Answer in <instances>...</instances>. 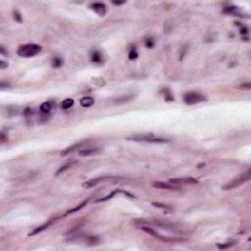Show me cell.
Here are the masks:
<instances>
[{"instance_id":"obj_1","label":"cell","mask_w":251,"mask_h":251,"mask_svg":"<svg viewBox=\"0 0 251 251\" xmlns=\"http://www.w3.org/2000/svg\"><path fill=\"white\" fill-rule=\"evenodd\" d=\"M126 139L131 140V141L137 142H149V143H166L170 142L169 139L163 138V137L155 136L152 133H141V134H133V136H127Z\"/></svg>"},{"instance_id":"obj_2","label":"cell","mask_w":251,"mask_h":251,"mask_svg":"<svg viewBox=\"0 0 251 251\" xmlns=\"http://www.w3.org/2000/svg\"><path fill=\"white\" fill-rule=\"evenodd\" d=\"M40 51H41L40 45L35 44V43H27V44L21 45V46L18 48L17 54L19 55L20 57L30 58V57H33V56H35V55H38Z\"/></svg>"},{"instance_id":"obj_3","label":"cell","mask_w":251,"mask_h":251,"mask_svg":"<svg viewBox=\"0 0 251 251\" xmlns=\"http://www.w3.org/2000/svg\"><path fill=\"white\" fill-rule=\"evenodd\" d=\"M182 99L185 101V103L188 104V105H193V104L204 102V101L207 100V98L203 95V94H201L199 92H195V91L186 92L185 95H183Z\"/></svg>"},{"instance_id":"obj_4","label":"cell","mask_w":251,"mask_h":251,"mask_svg":"<svg viewBox=\"0 0 251 251\" xmlns=\"http://www.w3.org/2000/svg\"><path fill=\"white\" fill-rule=\"evenodd\" d=\"M249 180H250V171H248L246 174H243L242 176H240V177H237V179L231 180V182L226 183V185L223 186V189H224V190H229V189L237 188L239 185H242V183L248 182Z\"/></svg>"},{"instance_id":"obj_5","label":"cell","mask_w":251,"mask_h":251,"mask_svg":"<svg viewBox=\"0 0 251 251\" xmlns=\"http://www.w3.org/2000/svg\"><path fill=\"white\" fill-rule=\"evenodd\" d=\"M115 177H95V179H91V180H87L85 182L82 183V186L84 188H91L93 186L97 185L98 183L102 182H105V180H113Z\"/></svg>"},{"instance_id":"obj_6","label":"cell","mask_w":251,"mask_h":251,"mask_svg":"<svg viewBox=\"0 0 251 251\" xmlns=\"http://www.w3.org/2000/svg\"><path fill=\"white\" fill-rule=\"evenodd\" d=\"M140 229H142L143 232H145L146 234H148L149 235H152L153 237L155 238H158V239H160L162 241H165V242H171V241H175V239H170V238H167L165 237H162L161 234H159L157 232L154 231L152 228H149V226H140Z\"/></svg>"},{"instance_id":"obj_7","label":"cell","mask_w":251,"mask_h":251,"mask_svg":"<svg viewBox=\"0 0 251 251\" xmlns=\"http://www.w3.org/2000/svg\"><path fill=\"white\" fill-rule=\"evenodd\" d=\"M170 182L175 185H195L198 183V180L193 177H177V179H170Z\"/></svg>"},{"instance_id":"obj_8","label":"cell","mask_w":251,"mask_h":251,"mask_svg":"<svg viewBox=\"0 0 251 251\" xmlns=\"http://www.w3.org/2000/svg\"><path fill=\"white\" fill-rule=\"evenodd\" d=\"M56 221H57V219H51V220H49V221L46 222L45 224L38 226V228H35V229H32V231L29 234V235H30V237H32V235H35V234H39V232H43L44 229H46L47 228H49V226H50L52 224H53L54 222H56Z\"/></svg>"},{"instance_id":"obj_9","label":"cell","mask_w":251,"mask_h":251,"mask_svg":"<svg viewBox=\"0 0 251 251\" xmlns=\"http://www.w3.org/2000/svg\"><path fill=\"white\" fill-rule=\"evenodd\" d=\"M91 9H92L96 14H98L99 16H104V15L106 14V6L104 3H100V2L93 3V4L91 5Z\"/></svg>"},{"instance_id":"obj_10","label":"cell","mask_w":251,"mask_h":251,"mask_svg":"<svg viewBox=\"0 0 251 251\" xmlns=\"http://www.w3.org/2000/svg\"><path fill=\"white\" fill-rule=\"evenodd\" d=\"M100 152H101L100 148H85V149H82L79 152V155L82 156V157H87V156L98 154Z\"/></svg>"},{"instance_id":"obj_11","label":"cell","mask_w":251,"mask_h":251,"mask_svg":"<svg viewBox=\"0 0 251 251\" xmlns=\"http://www.w3.org/2000/svg\"><path fill=\"white\" fill-rule=\"evenodd\" d=\"M152 186L155 188L167 189V190H175V189H177V188H175V186L168 185V183H165V182H157V180L152 182Z\"/></svg>"},{"instance_id":"obj_12","label":"cell","mask_w":251,"mask_h":251,"mask_svg":"<svg viewBox=\"0 0 251 251\" xmlns=\"http://www.w3.org/2000/svg\"><path fill=\"white\" fill-rule=\"evenodd\" d=\"M94 98H92V97L90 96H84L82 97V98L81 99V101H79V103H81V105L82 107H84V108H88V107H91L94 104Z\"/></svg>"},{"instance_id":"obj_13","label":"cell","mask_w":251,"mask_h":251,"mask_svg":"<svg viewBox=\"0 0 251 251\" xmlns=\"http://www.w3.org/2000/svg\"><path fill=\"white\" fill-rule=\"evenodd\" d=\"M54 106H55V104L53 102H51V101H47V102L42 103L40 105V111L42 113H48V112L51 111Z\"/></svg>"},{"instance_id":"obj_14","label":"cell","mask_w":251,"mask_h":251,"mask_svg":"<svg viewBox=\"0 0 251 251\" xmlns=\"http://www.w3.org/2000/svg\"><path fill=\"white\" fill-rule=\"evenodd\" d=\"M88 201H89V198H88V199H87V200H84V202H82L81 204H79L78 206H76L75 208H73V209H70V210H68L66 212V214H65V216H67V215H70V214H73V213H76V212H78V211H79L82 209V208H84L85 205H87V203H88Z\"/></svg>"},{"instance_id":"obj_15","label":"cell","mask_w":251,"mask_h":251,"mask_svg":"<svg viewBox=\"0 0 251 251\" xmlns=\"http://www.w3.org/2000/svg\"><path fill=\"white\" fill-rule=\"evenodd\" d=\"M74 163H76V162H73V161H71V162H67L66 164H64L63 166H61L59 169L57 170V172L55 173V176H59V175H61V174L65 173L66 171L69 169V168H71V167L73 166V164H74Z\"/></svg>"},{"instance_id":"obj_16","label":"cell","mask_w":251,"mask_h":251,"mask_svg":"<svg viewBox=\"0 0 251 251\" xmlns=\"http://www.w3.org/2000/svg\"><path fill=\"white\" fill-rule=\"evenodd\" d=\"M81 145H82V143H76V144L72 145V146H70V147L66 148L65 150L61 152V155H62V156H66V155H68L69 153H71V152L74 151L75 149H78Z\"/></svg>"},{"instance_id":"obj_17","label":"cell","mask_w":251,"mask_h":251,"mask_svg":"<svg viewBox=\"0 0 251 251\" xmlns=\"http://www.w3.org/2000/svg\"><path fill=\"white\" fill-rule=\"evenodd\" d=\"M91 61L94 63H100L102 61V55L99 51H94L91 54Z\"/></svg>"},{"instance_id":"obj_18","label":"cell","mask_w":251,"mask_h":251,"mask_svg":"<svg viewBox=\"0 0 251 251\" xmlns=\"http://www.w3.org/2000/svg\"><path fill=\"white\" fill-rule=\"evenodd\" d=\"M73 105H74V100L71 99V98H67L62 102V108L65 109V110L71 108Z\"/></svg>"},{"instance_id":"obj_19","label":"cell","mask_w":251,"mask_h":251,"mask_svg":"<svg viewBox=\"0 0 251 251\" xmlns=\"http://www.w3.org/2000/svg\"><path fill=\"white\" fill-rule=\"evenodd\" d=\"M153 206L157 207V208H161V209H164L166 211H171L172 210V207L169 206V205L167 204H164V203H160V202H153L152 203Z\"/></svg>"},{"instance_id":"obj_20","label":"cell","mask_w":251,"mask_h":251,"mask_svg":"<svg viewBox=\"0 0 251 251\" xmlns=\"http://www.w3.org/2000/svg\"><path fill=\"white\" fill-rule=\"evenodd\" d=\"M224 13H226V14H239V12H238V7H234V6H232V7H226L224 9Z\"/></svg>"},{"instance_id":"obj_21","label":"cell","mask_w":251,"mask_h":251,"mask_svg":"<svg viewBox=\"0 0 251 251\" xmlns=\"http://www.w3.org/2000/svg\"><path fill=\"white\" fill-rule=\"evenodd\" d=\"M119 192H122V190H114V191H112L111 193L110 194H108V195H106L105 197H103V198H99V199H97L96 201L97 202H102V201H106V200H108V199H110V198H112V197H114V195H116L117 193H119Z\"/></svg>"},{"instance_id":"obj_22","label":"cell","mask_w":251,"mask_h":251,"mask_svg":"<svg viewBox=\"0 0 251 251\" xmlns=\"http://www.w3.org/2000/svg\"><path fill=\"white\" fill-rule=\"evenodd\" d=\"M133 95H128V96H123L121 97V98H118L117 100H116V103H124V102H128V101H130L131 99H133Z\"/></svg>"},{"instance_id":"obj_23","label":"cell","mask_w":251,"mask_h":251,"mask_svg":"<svg viewBox=\"0 0 251 251\" xmlns=\"http://www.w3.org/2000/svg\"><path fill=\"white\" fill-rule=\"evenodd\" d=\"M137 55H138V54H137L136 48H131V51H130V53H128V58H130L131 60H134V59H136V58H137Z\"/></svg>"},{"instance_id":"obj_24","label":"cell","mask_w":251,"mask_h":251,"mask_svg":"<svg viewBox=\"0 0 251 251\" xmlns=\"http://www.w3.org/2000/svg\"><path fill=\"white\" fill-rule=\"evenodd\" d=\"M63 65V61L61 58H55V59L53 60V67H55V68H59V67H61Z\"/></svg>"},{"instance_id":"obj_25","label":"cell","mask_w":251,"mask_h":251,"mask_svg":"<svg viewBox=\"0 0 251 251\" xmlns=\"http://www.w3.org/2000/svg\"><path fill=\"white\" fill-rule=\"evenodd\" d=\"M13 15H14V19L16 20L17 22H19V23L22 22V17H21V14L19 13V12L16 11V10H14L13 11Z\"/></svg>"},{"instance_id":"obj_26","label":"cell","mask_w":251,"mask_h":251,"mask_svg":"<svg viewBox=\"0 0 251 251\" xmlns=\"http://www.w3.org/2000/svg\"><path fill=\"white\" fill-rule=\"evenodd\" d=\"M145 45H146V47L152 48L153 45H154V41H153L151 38H146L145 39Z\"/></svg>"},{"instance_id":"obj_27","label":"cell","mask_w":251,"mask_h":251,"mask_svg":"<svg viewBox=\"0 0 251 251\" xmlns=\"http://www.w3.org/2000/svg\"><path fill=\"white\" fill-rule=\"evenodd\" d=\"M232 245H234V242H229V243H226V244H219L218 247L221 249H225V248H229V247H232Z\"/></svg>"},{"instance_id":"obj_28","label":"cell","mask_w":251,"mask_h":251,"mask_svg":"<svg viewBox=\"0 0 251 251\" xmlns=\"http://www.w3.org/2000/svg\"><path fill=\"white\" fill-rule=\"evenodd\" d=\"M240 88H241V89H247V90H249L250 88H251V84H250V82H246V84H240Z\"/></svg>"},{"instance_id":"obj_29","label":"cell","mask_w":251,"mask_h":251,"mask_svg":"<svg viewBox=\"0 0 251 251\" xmlns=\"http://www.w3.org/2000/svg\"><path fill=\"white\" fill-rule=\"evenodd\" d=\"M8 67V63L4 62V61H0V69L4 70Z\"/></svg>"},{"instance_id":"obj_30","label":"cell","mask_w":251,"mask_h":251,"mask_svg":"<svg viewBox=\"0 0 251 251\" xmlns=\"http://www.w3.org/2000/svg\"><path fill=\"white\" fill-rule=\"evenodd\" d=\"M0 51H1V53L4 55V56H7V55H8V53H6L5 50H4V48H3V47H0Z\"/></svg>"},{"instance_id":"obj_31","label":"cell","mask_w":251,"mask_h":251,"mask_svg":"<svg viewBox=\"0 0 251 251\" xmlns=\"http://www.w3.org/2000/svg\"><path fill=\"white\" fill-rule=\"evenodd\" d=\"M5 140H6V138H5V136H4V133H1V142H2V143L5 142Z\"/></svg>"},{"instance_id":"obj_32","label":"cell","mask_w":251,"mask_h":251,"mask_svg":"<svg viewBox=\"0 0 251 251\" xmlns=\"http://www.w3.org/2000/svg\"><path fill=\"white\" fill-rule=\"evenodd\" d=\"M125 2H114V4H117V5H120V4H123Z\"/></svg>"}]
</instances>
